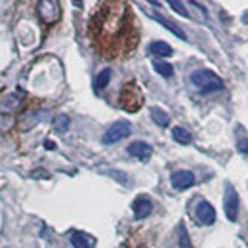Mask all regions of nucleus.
I'll use <instances>...</instances> for the list:
<instances>
[{"label": "nucleus", "instance_id": "5", "mask_svg": "<svg viewBox=\"0 0 248 248\" xmlns=\"http://www.w3.org/2000/svg\"><path fill=\"white\" fill-rule=\"evenodd\" d=\"M223 212L229 221H237L239 217V195L231 184H225V197H223Z\"/></svg>", "mask_w": 248, "mask_h": 248}, {"label": "nucleus", "instance_id": "19", "mask_svg": "<svg viewBox=\"0 0 248 248\" xmlns=\"http://www.w3.org/2000/svg\"><path fill=\"white\" fill-rule=\"evenodd\" d=\"M168 4H170V8H172L174 12H178L180 16H184V17H191V16H189V12H187V10H186V6H184L182 2H176V0H170Z\"/></svg>", "mask_w": 248, "mask_h": 248}, {"label": "nucleus", "instance_id": "21", "mask_svg": "<svg viewBox=\"0 0 248 248\" xmlns=\"http://www.w3.org/2000/svg\"><path fill=\"white\" fill-rule=\"evenodd\" d=\"M180 233H182V239H180V248H191V245H189V237H187L186 227H184V225L180 227Z\"/></svg>", "mask_w": 248, "mask_h": 248}, {"label": "nucleus", "instance_id": "23", "mask_svg": "<svg viewBox=\"0 0 248 248\" xmlns=\"http://www.w3.org/2000/svg\"><path fill=\"white\" fill-rule=\"evenodd\" d=\"M46 147H48V149H56V143H54V141H46Z\"/></svg>", "mask_w": 248, "mask_h": 248}, {"label": "nucleus", "instance_id": "11", "mask_svg": "<svg viewBox=\"0 0 248 248\" xmlns=\"http://www.w3.org/2000/svg\"><path fill=\"white\" fill-rule=\"evenodd\" d=\"M69 243L73 245V248H95V239L82 231H73L69 235Z\"/></svg>", "mask_w": 248, "mask_h": 248}, {"label": "nucleus", "instance_id": "2", "mask_svg": "<svg viewBox=\"0 0 248 248\" xmlns=\"http://www.w3.org/2000/svg\"><path fill=\"white\" fill-rule=\"evenodd\" d=\"M191 82L193 86H197L201 92H217L223 88V80L217 77L216 73L208 71V69H199L191 75Z\"/></svg>", "mask_w": 248, "mask_h": 248}, {"label": "nucleus", "instance_id": "14", "mask_svg": "<svg viewBox=\"0 0 248 248\" xmlns=\"http://www.w3.org/2000/svg\"><path fill=\"white\" fill-rule=\"evenodd\" d=\"M151 119H153V123H155L156 126H160V128H166V126L170 124L168 113L162 111L160 107H151Z\"/></svg>", "mask_w": 248, "mask_h": 248}, {"label": "nucleus", "instance_id": "10", "mask_svg": "<svg viewBox=\"0 0 248 248\" xmlns=\"http://www.w3.org/2000/svg\"><path fill=\"white\" fill-rule=\"evenodd\" d=\"M170 182H172V187L176 191H186L195 184V174L189 172V170H178V172L172 174Z\"/></svg>", "mask_w": 248, "mask_h": 248}, {"label": "nucleus", "instance_id": "17", "mask_svg": "<svg viewBox=\"0 0 248 248\" xmlns=\"http://www.w3.org/2000/svg\"><path fill=\"white\" fill-rule=\"evenodd\" d=\"M153 67H155L156 73H158L160 77H164V78H170V77L174 75V67L166 62H153Z\"/></svg>", "mask_w": 248, "mask_h": 248}, {"label": "nucleus", "instance_id": "22", "mask_svg": "<svg viewBox=\"0 0 248 248\" xmlns=\"http://www.w3.org/2000/svg\"><path fill=\"white\" fill-rule=\"evenodd\" d=\"M237 149H239V153L248 155V138H243V140L237 141Z\"/></svg>", "mask_w": 248, "mask_h": 248}, {"label": "nucleus", "instance_id": "20", "mask_svg": "<svg viewBox=\"0 0 248 248\" xmlns=\"http://www.w3.org/2000/svg\"><path fill=\"white\" fill-rule=\"evenodd\" d=\"M107 174H109V176H113V178H115V180H117L119 184H123V186H128V184H130V182L126 180L128 176H126L124 172H119V170H109Z\"/></svg>", "mask_w": 248, "mask_h": 248}, {"label": "nucleus", "instance_id": "9", "mask_svg": "<svg viewBox=\"0 0 248 248\" xmlns=\"http://www.w3.org/2000/svg\"><path fill=\"white\" fill-rule=\"evenodd\" d=\"M132 210H134V217L136 219H143L153 212V201L147 195H140L134 202H132Z\"/></svg>", "mask_w": 248, "mask_h": 248}, {"label": "nucleus", "instance_id": "7", "mask_svg": "<svg viewBox=\"0 0 248 248\" xmlns=\"http://www.w3.org/2000/svg\"><path fill=\"white\" fill-rule=\"evenodd\" d=\"M195 217L201 225H212L216 221V210L208 201H201L195 208Z\"/></svg>", "mask_w": 248, "mask_h": 248}, {"label": "nucleus", "instance_id": "16", "mask_svg": "<svg viewBox=\"0 0 248 248\" xmlns=\"http://www.w3.org/2000/svg\"><path fill=\"white\" fill-rule=\"evenodd\" d=\"M111 77H113L111 69H103V71L97 75V78H95V88H97V90L107 88V86H109V82H111Z\"/></svg>", "mask_w": 248, "mask_h": 248}, {"label": "nucleus", "instance_id": "15", "mask_svg": "<svg viewBox=\"0 0 248 248\" xmlns=\"http://www.w3.org/2000/svg\"><path fill=\"white\" fill-rule=\"evenodd\" d=\"M172 138H174L178 143H182V145H189V143L193 141L191 132H187L186 128H182V126H176V128L172 130Z\"/></svg>", "mask_w": 248, "mask_h": 248}, {"label": "nucleus", "instance_id": "8", "mask_svg": "<svg viewBox=\"0 0 248 248\" xmlns=\"http://www.w3.org/2000/svg\"><path fill=\"white\" fill-rule=\"evenodd\" d=\"M126 151H128L130 156H134V158H138L141 162H147L151 158V155H153V147L149 143H145V141H132L126 147Z\"/></svg>", "mask_w": 248, "mask_h": 248}, {"label": "nucleus", "instance_id": "6", "mask_svg": "<svg viewBox=\"0 0 248 248\" xmlns=\"http://www.w3.org/2000/svg\"><path fill=\"white\" fill-rule=\"evenodd\" d=\"M60 14H62V10H60V4L56 0H42V2H38V16H40V19L46 25L56 23L60 19Z\"/></svg>", "mask_w": 248, "mask_h": 248}, {"label": "nucleus", "instance_id": "18", "mask_svg": "<svg viewBox=\"0 0 248 248\" xmlns=\"http://www.w3.org/2000/svg\"><path fill=\"white\" fill-rule=\"evenodd\" d=\"M69 124H71V119H69L67 115H60V117H56V121H54V130H56L58 134H65V132L69 130Z\"/></svg>", "mask_w": 248, "mask_h": 248}, {"label": "nucleus", "instance_id": "13", "mask_svg": "<svg viewBox=\"0 0 248 248\" xmlns=\"http://www.w3.org/2000/svg\"><path fill=\"white\" fill-rule=\"evenodd\" d=\"M149 54L155 56V58H170L174 54V50H172L170 44H166L162 40H155V42L149 44Z\"/></svg>", "mask_w": 248, "mask_h": 248}, {"label": "nucleus", "instance_id": "3", "mask_svg": "<svg viewBox=\"0 0 248 248\" xmlns=\"http://www.w3.org/2000/svg\"><path fill=\"white\" fill-rule=\"evenodd\" d=\"M141 101H143V97H141V92L136 82L124 84L123 92H121V107L124 111H128V113L138 111L141 107Z\"/></svg>", "mask_w": 248, "mask_h": 248}, {"label": "nucleus", "instance_id": "12", "mask_svg": "<svg viewBox=\"0 0 248 248\" xmlns=\"http://www.w3.org/2000/svg\"><path fill=\"white\" fill-rule=\"evenodd\" d=\"M149 17H153L155 21H158V23H160V25H162L164 29H168V31L172 32L174 36H178V38H182V40H187V34L184 31H182V29H180V27H178L176 23L168 21L166 17H162V16H158V14H153V12H149Z\"/></svg>", "mask_w": 248, "mask_h": 248}, {"label": "nucleus", "instance_id": "1", "mask_svg": "<svg viewBox=\"0 0 248 248\" xmlns=\"http://www.w3.org/2000/svg\"><path fill=\"white\" fill-rule=\"evenodd\" d=\"M132 25L134 17L130 16V8L123 2H109L103 4V8L93 17L92 36L107 58H117L121 44H126L132 36Z\"/></svg>", "mask_w": 248, "mask_h": 248}, {"label": "nucleus", "instance_id": "4", "mask_svg": "<svg viewBox=\"0 0 248 248\" xmlns=\"http://www.w3.org/2000/svg\"><path fill=\"white\" fill-rule=\"evenodd\" d=\"M130 134H132V124L128 123V121H117V123L111 124L107 128V132L101 138V143H105V145L117 143V141H121L124 138H128Z\"/></svg>", "mask_w": 248, "mask_h": 248}]
</instances>
